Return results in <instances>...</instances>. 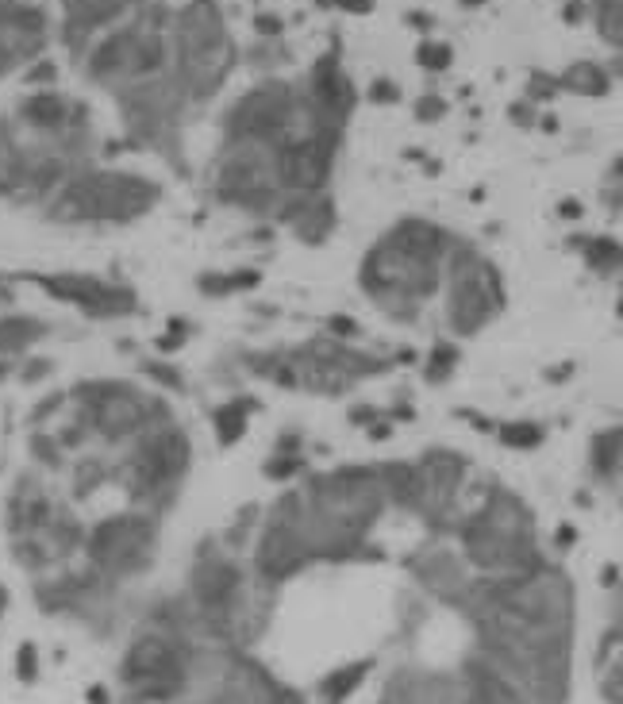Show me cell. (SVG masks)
<instances>
[{"instance_id":"11a10c76","label":"cell","mask_w":623,"mask_h":704,"mask_svg":"<svg viewBox=\"0 0 623 704\" xmlns=\"http://www.w3.org/2000/svg\"><path fill=\"white\" fill-rule=\"evenodd\" d=\"M620 316H623V301H620Z\"/></svg>"},{"instance_id":"bcb514c9","label":"cell","mask_w":623,"mask_h":704,"mask_svg":"<svg viewBox=\"0 0 623 704\" xmlns=\"http://www.w3.org/2000/svg\"><path fill=\"white\" fill-rule=\"evenodd\" d=\"M339 8H347V12H370L374 8V0H335Z\"/></svg>"},{"instance_id":"9a60e30c","label":"cell","mask_w":623,"mask_h":704,"mask_svg":"<svg viewBox=\"0 0 623 704\" xmlns=\"http://www.w3.org/2000/svg\"><path fill=\"white\" fill-rule=\"evenodd\" d=\"M281 227H289V235L300 247H324L339 227V208L331 201V193H312V197H285L274 212Z\"/></svg>"},{"instance_id":"7c38bea8","label":"cell","mask_w":623,"mask_h":704,"mask_svg":"<svg viewBox=\"0 0 623 704\" xmlns=\"http://www.w3.org/2000/svg\"><path fill=\"white\" fill-rule=\"evenodd\" d=\"M404 566H408L412 578L420 581V589H424L427 597L450 604L458 612H462V604L470 601V593H474L477 574L466 566L462 554L450 551L443 539H431L424 547H416V551L404 558Z\"/></svg>"},{"instance_id":"ba28073f","label":"cell","mask_w":623,"mask_h":704,"mask_svg":"<svg viewBox=\"0 0 623 704\" xmlns=\"http://www.w3.org/2000/svg\"><path fill=\"white\" fill-rule=\"evenodd\" d=\"M443 289H447V327L458 339L481 335L508 304V289L493 258H485L466 239H458L454 251L447 254Z\"/></svg>"},{"instance_id":"cb8c5ba5","label":"cell","mask_w":623,"mask_h":704,"mask_svg":"<svg viewBox=\"0 0 623 704\" xmlns=\"http://www.w3.org/2000/svg\"><path fill=\"white\" fill-rule=\"evenodd\" d=\"M27 458L35 462L39 474H66L70 470V454L58 447L50 428H31L27 431Z\"/></svg>"},{"instance_id":"e575fe53","label":"cell","mask_w":623,"mask_h":704,"mask_svg":"<svg viewBox=\"0 0 623 704\" xmlns=\"http://www.w3.org/2000/svg\"><path fill=\"white\" fill-rule=\"evenodd\" d=\"M54 370H58L54 358H47V354H27V358L16 362L12 378L20 381V385H43L47 378H54Z\"/></svg>"},{"instance_id":"5b68a950","label":"cell","mask_w":623,"mask_h":704,"mask_svg":"<svg viewBox=\"0 0 623 704\" xmlns=\"http://www.w3.org/2000/svg\"><path fill=\"white\" fill-rule=\"evenodd\" d=\"M162 201L158 181L120 170H81L43 204V220L62 227H127Z\"/></svg>"},{"instance_id":"4fadbf2b","label":"cell","mask_w":623,"mask_h":704,"mask_svg":"<svg viewBox=\"0 0 623 704\" xmlns=\"http://www.w3.org/2000/svg\"><path fill=\"white\" fill-rule=\"evenodd\" d=\"M335 147H339V135H320V139H308V143L277 147V177H281L285 197L327 193L331 166H335Z\"/></svg>"},{"instance_id":"e0dca14e","label":"cell","mask_w":623,"mask_h":704,"mask_svg":"<svg viewBox=\"0 0 623 704\" xmlns=\"http://www.w3.org/2000/svg\"><path fill=\"white\" fill-rule=\"evenodd\" d=\"M58 335V324L35 312H4L0 316V358L20 362L27 354H35L47 339Z\"/></svg>"},{"instance_id":"836d02e7","label":"cell","mask_w":623,"mask_h":704,"mask_svg":"<svg viewBox=\"0 0 623 704\" xmlns=\"http://www.w3.org/2000/svg\"><path fill=\"white\" fill-rule=\"evenodd\" d=\"M593 16H597L600 35L623 51V0H593Z\"/></svg>"},{"instance_id":"2e32d148","label":"cell","mask_w":623,"mask_h":704,"mask_svg":"<svg viewBox=\"0 0 623 704\" xmlns=\"http://www.w3.org/2000/svg\"><path fill=\"white\" fill-rule=\"evenodd\" d=\"M389 704H470L458 674H435V670H400L385 685Z\"/></svg>"},{"instance_id":"8992f818","label":"cell","mask_w":623,"mask_h":704,"mask_svg":"<svg viewBox=\"0 0 623 704\" xmlns=\"http://www.w3.org/2000/svg\"><path fill=\"white\" fill-rule=\"evenodd\" d=\"M443 266L447 262L404 251L381 231L377 243H370V251L358 262V289L393 324H416L424 304L443 289Z\"/></svg>"},{"instance_id":"ee69618b","label":"cell","mask_w":623,"mask_h":704,"mask_svg":"<svg viewBox=\"0 0 623 704\" xmlns=\"http://www.w3.org/2000/svg\"><path fill=\"white\" fill-rule=\"evenodd\" d=\"M589 16V4L585 0H566V24H581Z\"/></svg>"},{"instance_id":"f6af8a7d","label":"cell","mask_w":623,"mask_h":704,"mask_svg":"<svg viewBox=\"0 0 623 704\" xmlns=\"http://www.w3.org/2000/svg\"><path fill=\"white\" fill-rule=\"evenodd\" d=\"M531 104H512V124H524V127H531Z\"/></svg>"},{"instance_id":"9c48e42d","label":"cell","mask_w":623,"mask_h":704,"mask_svg":"<svg viewBox=\"0 0 623 704\" xmlns=\"http://www.w3.org/2000/svg\"><path fill=\"white\" fill-rule=\"evenodd\" d=\"M16 285H35L43 289L50 301L74 308L81 320L89 324H116L139 316V293L120 277L104 274H81V270H16Z\"/></svg>"},{"instance_id":"4dcf8cb0","label":"cell","mask_w":623,"mask_h":704,"mask_svg":"<svg viewBox=\"0 0 623 704\" xmlns=\"http://www.w3.org/2000/svg\"><path fill=\"white\" fill-rule=\"evenodd\" d=\"M497 439L508 451H535V447H543V428L531 420H504L497 428Z\"/></svg>"},{"instance_id":"7a4b0ae2","label":"cell","mask_w":623,"mask_h":704,"mask_svg":"<svg viewBox=\"0 0 623 704\" xmlns=\"http://www.w3.org/2000/svg\"><path fill=\"white\" fill-rule=\"evenodd\" d=\"M450 535H458V554L477 578H516L547 562L531 504L504 485H489L485 501L458 516Z\"/></svg>"},{"instance_id":"9f6ffc18","label":"cell","mask_w":623,"mask_h":704,"mask_svg":"<svg viewBox=\"0 0 623 704\" xmlns=\"http://www.w3.org/2000/svg\"><path fill=\"white\" fill-rule=\"evenodd\" d=\"M381 704H389V701H381Z\"/></svg>"},{"instance_id":"5bb4252c","label":"cell","mask_w":623,"mask_h":704,"mask_svg":"<svg viewBox=\"0 0 623 704\" xmlns=\"http://www.w3.org/2000/svg\"><path fill=\"white\" fill-rule=\"evenodd\" d=\"M58 501L62 497H54V489H50L39 470L16 474L8 497H4V535H8V543H16V539H39L43 528L50 524Z\"/></svg>"},{"instance_id":"d6a6232c","label":"cell","mask_w":623,"mask_h":704,"mask_svg":"<svg viewBox=\"0 0 623 704\" xmlns=\"http://www.w3.org/2000/svg\"><path fill=\"white\" fill-rule=\"evenodd\" d=\"M189 339H193V324H189L185 316H170V320H166V331H158V335L150 339V347H154V354L170 358V354L185 351Z\"/></svg>"},{"instance_id":"d6986e66","label":"cell","mask_w":623,"mask_h":704,"mask_svg":"<svg viewBox=\"0 0 623 704\" xmlns=\"http://www.w3.org/2000/svg\"><path fill=\"white\" fill-rule=\"evenodd\" d=\"M266 274L258 266H231V270H200L197 293L208 301H227V297H243V293H258Z\"/></svg>"},{"instance_id":"7dc6e473","label":"cell","mask_w":623,"mask_h":704,"mask_svg":"<svg viewBox=\"0 0 623 704\" xmlns=\"http://www.w3.org/2000/svg\"><path fill=\"white\" fill-rule=\"evenodd\" d=\"M608 635H623V589L620 597H616V616H612V631Z\"/></svg>"},{"instance_id":"1f68e13d","label":"cell","mask_w":623,"mask_h":704,"mask_svg":"<svg viewBox=\"0 0 623 704\" xmlns=\"http://www.w3.org/2000/svg\"><path fill=\"white\" fill-rule=\"evenodd\" d=\"M66 408H70V393L66 389H50L47 397H39V401L31 404L27 428H54L66 416Z\"/></svg>"},{"instance_id":"8fae6325","label":"cell","mask_w":623,"mask_h":704,"mask_svg":"<svg viewBox=\"0 0 623 704\" xmlns=\"http://www.w3.org/2000/svg\"><path fill=\"white\" fill-rule=\"evenodd\" d=\"M416 462V504L412 516L424 520V528L443 539L458 524V497L470 474V458L450 447H427Z\"/></svg>"},{"instance_id":"f5cc1de1","label":"cell","mask_w":623,"mask_h":704,"mask_svg":"<svg viewBox=\"0 0 623 704\" xmlns=\"http://www.w3.org/2000/svg\"><path fill=\"white\" fill-rule=\"evenodd\" d=\"M462 4H466V8H477V4H485V0H462Z\"/></svg>"},{"instance_id":"277c9868","label":"cell","mask_w":623,"mask_h":704,"mask_svg":"<svg viewBox=\"0 0 623 704\" xmlns=\"http://www.w3.org/2000/svg\"><path fill=\"white\" fill-rule=\"evenodd\" d=\"M70 393V412L89 428L93 443L104 451H124L150 428L177 420L174 404L139 381L127 378H81Z\"/></svg>"},{"instance_id":"ab89813d","label":"cell","mask_w":623,"mask_h":704,"mask_svg":"<svg viewBox=\"0 0 623 704\" xmlns=\"http://www.w3.org/2000/svg\"><path fill=\"white\" fill-rule=\"evenodd\" d=\"M347 420H350V428H370L374 420H381V408L377 404H350V412H347Z\"/></svg>"},{"instance_id":"f1b7e54d","label":"cell","mask_w":623,"mask_h":704,"mask_svg":"<svg viewBox=\"0 0 623 704\" xmlns=\"http://www.w3.org/2000/svg\"><path fill=\"white\" fill-rule=\"evenodd\" d=\"M308 470H312L308 454H277V451H270L266 458H262V478L274 481V485H297Z\"/></svg>"},{"instance_id":"74e56055","label":"cell","mask_w":623,"mask_h":704,"mask_svg":"<svg viewBox=\"0 0 623 704\" xmlns=\"http://www.w3.org/2000/svg\"><path fill=\"white\" fill-rule=\"evenodd\" d=\"M16 678L20 681H39V647L35 643H20V651H16Z\"/></svg>"},{"instance_id":"8d00e7d4","label":"cell","mask_w":623,"mask_h":704,"mask_svg":"<svg viewBox=\"0 0 623 704\" xmlns=\"http://www.w3.org/2000/svg\"><path fill=\"white\" fill-rule=\"evenodd\" d=\"M450 58H454V54H450L447 43H424V47L416 51V62H420L424 70H435V74H439V70H447Z\"/></svg>"},{"instance_id":"44dd1931","label":"cell","mask_w":623,"mask_h":704,"mask_svg":"<svg viewBox=\"0 0 623 704\" xmlns=\"http://www.w3.org/2000/svg\"><path fill=\"white\" fill-rule=\"evenodd\" d=\"M135 370H139V378L147 381V389L154 393H189V374L177 366L174 358H162V354H139V362H135Z\"/></svg>"},{"instance_id":"c3c4849f","label":"cell","mask_w":623,"mask_h":704,"mask_svg":"<svg viewBox=\"0 0 623 704\" xmlns=\"http://www.w3.org/2000/svg\"><path fill=\"white\" fill-rule=\"evenodd\" d=\"M558 547H562V551H566V547H574V528H570V524H562V528H558Z\"/></svg>"},{"instance_id":"db71d44e","label":"cell","mask_w":623,"mask_h":704,"mask_svg":"<svg viewBox=\"0 0 623 704\" xmlns=\"http://www.w3.org/2000/svg\"><path fill=\"white\" fill-rule=\"evenodd\" d=\"M616 474H620V478H623V458H620V470H616Z\"/></svg>"},{"instance_id":"7bdbcfd3","label":"cell","mask_w":623,"mask_h":704,"mask_svg":"<svg viewBox=\"0 0 623 704\" xmlns=\"http://www.w3.org/2000/svg\"><path fill=\"white\" fill-rule=\"evenodd\" d=\"M370 101L393 104V101H400V89H397V85H389V81H377L374 89H370Z\"/></svg>"},{"instance_id":"30bf717a","label":"cell","mask_w":623,"mask_h":704,"mask_svg":"<svg viewBox=\"0 0 623 704\" xmlns=\"http://www.w3.org/2000/svg\"><path fill=\"white\" fill-rule=\"evenodd\" d=\"M212 193L227 208H239L250 216H270L285 201L281 177H277V154L266 143H235L227 158L216 166Z\"/></svg>"},{"instance_id":"ffe728a7","label":"cell","mask_w":623,"mask_h":704,"mask_svg":"<svg viewBox=\"0 0 623 704\" xmlns=\"http://www.w3.org/2000/svg\"><path fill=\"white\" fill-rule=\"evenodd\" d=\"M70 497L74 504L93 501L104 485H112V451H81L70 462Z\"/></svg>"},{"instance_id":"d4e9b609","label":"cell","mask_w":623,"mask_h":704,"mask_svg":"<svg viewBox=\"0 0 623 704\" xmlns=\"http://www.w3.org/2000/svg\"><path fill=\"white\" fill-rule=\"evenodd\" d=\"M558 89L577 93V97H604L612 89V74L597 62H574L566 74L558 77Z\"/></svg>"},{"instance_id":"4316f807","label":"cell","mask_w":623,"mask_h":704,"mask_svg":"<svg viewBox=\"0 0 623 704\" xmlns=\"http://www.w3.org/2000/svg\"><path fill=\"white\" fill-rule=\"evenodd\" d=\"M581 251H585V262H589L593 274L612 277L623 270V247L612 239V235H593V239H585Z\"/></svg>"},{"instance_id":"6da1fadb","label":"cell","mask_w":623,"mask_h":704,"mask_svg":"<svg viewBox=\"0 0 623 704\" xmlns=\"http://www.w3.org/2000/svg\"><path fill=\"white\" fill-rule=\"evenodd\" d=\"M239 370L250 378L266 381L285 393H308V397H347L362 381L385 378L397 370L393 354H374L358 343H339L331 335H308L304 343L289 347H266V351H243Z\"/></svg>"},{"instance_id":"b9f144b4","label":"cell","mask_w":623,"mask_h":704,"mask_svg":"<svg viewBox=\"0 0 623 704\" xmlns=\"http://www.w3.org/2000/svg\"><path fill=\"white\" fill-rule=\"evenodd\" d=\"M443 112H447V104L439 101V97H424V101L416 104V120H424V124H435Z\"/></svg>"},{"instance_id":"f35d334b","label":"cell","mask_w":623,"mask_h":704,"mask_svg":"<svg viewBox=\"0 0 623 704\" xmlns=\"http://www.w3.org/2000/svg\"><path fill=\"white\" fill-rule=\"evenodd\" d=\"M304 447H308V435H304V428H297V424H293V428L277 431L274 447H270V451H277V454H308Z\"/></svg>"},{"instance_id":"7402d4cb","label":"cell","mask_w":623,"mask_h":704,"mask_svg":"<svg viewBox=\"0 0 623 704\" xmlns=\"http://www.w3.org/2000/svg\"><path fill=\"white\" fill-rule=\"evenodd\" d=\"M370 670H374V658H354L347 666H335L331 674H324V681H320L324 704H343L350 693H358V685L370 678Z\"/></svg>"},{"instance_id":"ac0fdd59","label":"cell","mask_w":623,"mask_h":704,"mask_svg":"<svg viewBox=\"0 0 623 704\" xmlns=\"http://www.w3.org/2000/svg\"><path fill=\"white\" fill-rule=\"evenodd\" d=\"M254 412H262V401L250 397V393H235V397H227V401L212 404V412H208V428H212V439H216L220 451H231L235 443L247 439L250 416H254Z\"/></svg>"},{"instance_id":"484cf974","label":"cell","mask_w":623,"mask_h":704,"mask_svg":"<svg viewBox=\"0 0 623 704\" xmlns=\"http://www.w3.org/2000/svg\"><path fill=\"white\" fill-rule=\"evenodd\" d=\"M458 366H462V351H458V343L454 339H439V343H431V351L427 358L420 362V374H424L427 385H447L454 374H458Z\"/></svg>"},{"instance_id":"603a6c76","label":"cell","mask_w":623,"mask_h":704,"mask_svg":"<svg viewBox=\"0 0 623 704\" xmlns=\"http://www.w3.org/2000/svg\"><path fill=\"white\" fill-rule=\"evenodd\" d=\"M262 512H266V504H258V501L243 504V508L227 520V528L220 531L216 539H220L231 554H247L250 543H254V535H258V528H262Z\"/></svg>"},{"instance_id":"f546056e","label":"cell","mask_w":623,"mask_h":704,"mask_svg":"<svg viewBox=\"0 0 623 704\" xmlns=\"http://www.w3.org/2000/svg\"><path fill=\"white\" fill-rule=\"evenodd\" d=\"M608 647H612V658H604L600 689L608 704H623V635H608Z\"/></svg>"},{"instance_id":"52a82bcc","label":"cell","mask_w":623,"mask_h":704,"mask_svg":"<svg viewBox=\"0 0 623 704\" xmlns=\"http://www.w3.org/2000/svg\"><path fill=\"white\" fill-rule=\"evenodd\" d=\"M158 551H162V516L127 504L116 512H104L85 528L81 558L100 578L127 585L154 570Z\"/></svg>"},{"instance_id":"3957f363","label":"cell","mask_w":623,"mask_h":704,"mask_svg":"<svg viewBox=\"0 0 623 704\" xmlns=\"http://www.w3.org/2000/svg\"><path fill=\"white\" fill-rule=\"evenodd\" d=\"M193 470V435L177 420H166L124 451L112 454V485L124 493L127 504L147 508L154 516H170L185 493V481Z\"/></svg>"},{"instance_id":"d590c367","label":"cell","mask_w":623,"mask_h":704,"mask_svg":"<svg viewBox=\"0 0 623 704\" xmlns=\"http://www.w3.org/2000/svg\"><path fill=\"white\" fill-rule=\"evenodd\" d=\"M324 335L339 339V343H358V339L366 335V327L358 324L350 312H331V316L324 320Z\"/></svg>"},{"instance_id":"816d5d0a","label":"cell","mask_w":623,"mask_h":704,"mask_svg":"<svg viewBox=\"0 0 623 704\" xmlns=\"http://www.w3.org/2000/svg\"><path fill=\"white\" fill-rule=\"evenodd\" d=\"M12 370H16V362H8V358H0V385H4V381L12 378Z\"/></svg>"},{"instance_id":"681fc988","label":"cell","mask_w":623,"mask_h":704,"mask_svg":"<svg viewBox=\"0 0 623 704\" xmlns=\"http://www.w3.org/2000/svg\"><path fill=\"white\" fill-rule=\"evenodd\" d=\"M558 212H562L566 220H577V216H581V204H577V201H562V204H558Z\"/></svg>"},{"instance_id":"83f0119b","label":"cell","mask_w":623,"mask_h":704,"mask_svg":"<svg viewBox=\"0 0 623 704\" xmlns=\"http://www.w3.org/2000/svg\"><path fill=\"white\" fill-rule=\"evenodd\" d=\"M620 458H623V428L600 431L597 439H593V447H589V462H593V470H597L600 478H616Z\"/></svg>"},{"instance_id":"f907efd6","label":"cell","mask_w":623,"mask_h":704,"mask_svg":"<svg viewBox=\"0 0 623 704\" xmlns=\"http://www.w3.org/2000/svg\"><path fill=\"white\" fill-rule=\"evenodd\" d=\"M8 604H12V593H8V585L0 581V620L8 616Z\"/></svg>"},{"instance_id":"60d3db41","label":"cell","mask_w":623,"mask_h":704,"mask_svg":"<svg viewBox=\"0 0 623 704\" xmlns=\"http://www.w3.org/2000/svg\"><path fill=\"white\" fill-rule=\"evenodd\" d=\"M527 93H531V101H550V97L558 93V77L535 74L531 77V85H527Z\"/></svg>"}]
</instances>
